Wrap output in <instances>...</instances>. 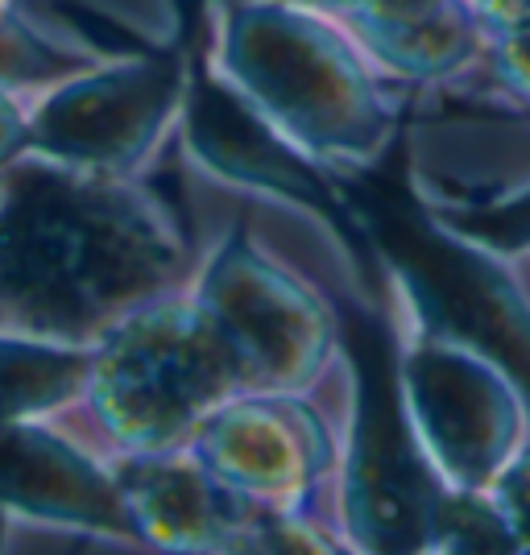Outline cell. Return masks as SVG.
<instances>
[{
	"label": "cell",
	"mask_w": 530,
	"mask_h": 555,
	"mask_svg": "<svg viewBox=\"0 0 530 555\" xmlns=\"http://www.w3.org/2000/svg\"><path fill=\"white\" fill-rule=\"evenodd\" d=\"M208 83L320 179H361L402 141V95L340 17L302 0H211Z\"/></svg>",
	"instance_id": "cell-1"
},
{
	"label": "cell",
	"mask_w": 530,
	"mask_h": 555,
	"mask_svg": "<svg viewBox=\"0 0 530 555\" xmlns=\"http://www.w3.org/2000/svg\"><path fill=\"white\" fill-rule=\"evenodd\" d=\"M398 431L439 493H481L530 448V393L506 361L443 320L411 274L390 270Z\"/></svg>",
	"instance_id": "cell-2"
},
{
	"label": "cell",
	"mask_w": 530,
	"mask_h": 555,
	"mask_svg": "<svg viewBox=\"0 0 530 555\" xmlns=\"http://www.w3.org/2000/svg\"><path fill=\"white\" fill-rule=\"evenodd\" d=\"M361 418V373L348 357L327 382L307 390L232 393L195 427L186 448L245 509L311 514L348 539L345 486Z\"/></svg>",
	"instance_id": "cell-3"
},
{
	"label": "cell",
	"mask_w": 530,
	"mask_h": 555,
	"mask_svg": "<svg viewBox=\"0 0 530 555\" xmlns=\"http://www.w3.org/2000/svg\"><path fill=\"white\" fill-rule=\"evenodd\" d=\"M195 299L229 345L241 390H307L345 365L340 291L274 241L254 216H236L195 266Z\"/></svg>",
	"instance_id": "cell-4"
},
{
	"label": "cell",
	"mask_w": 530,
	"mask_h": 555,
	"mask_svg": "<svg viewBox=\"0 0 530 555\" xmlns=\"http://www.w3.org/2000/svg\"><path fill=\"white\" fill-rule=\"evenodd\" d=\"M509 116L514 125L502 129L518 163H506L489 120H456L489 163H473L427 125L406 138V158L427 229L439 245L468 257L493 291H509L530 332V116Z\"/></svg>",
	"instance_id": "cell-5"
},
{
	"label": "cell",
	"mask_w": 530,
	"mask_h": 555,
	"mask_svg": "<svg viewBox=\"0 0 530 555\" xmlns=\"http://www.w3.org/2000/svg\"><path fill=\"white\" fill-rule=\"evenodd\" d=\"M116 411L141 452L179 448L241 390V373L195 291L158 299L120 336L113 365Z\"/></svg>",
	"instance_id": "cell-6"
},
{
	"label": "cell",
	"mask_w": 530,
	"mask_h": 555,
	"mask_svg": "<svg viewBox=\"0 0 530 555\" xmlns=\"http://www.w3.org/2000/svg\"><path fill=\"white\" fill-rule=\"evenodd\" d=\"M332 17L402 95L477 100L497 38L468 0H357Z\"/></svg>",
	"instance_id": "cell-7"
},
{
	"label": "cell",
	"mask_w": 530,
	"mask_h": 555,
	"mask_svg": "<svg viewBox=\"0 0 530 555\" xmlns=\"http://www.w3.org/2000/svg\"><path fill=\"white\" fill-rule=\"evenodd\" d=\"M477 104L493 113L530 116V17L497 29L477 88Z\"/></svg>",
	"instance_id": "cell-8"
},
{
	"label": "cell",
	"mask_w": 530,
	"mask_h": 555,
	"mask_svg": "<svg viewBox=\"0 0 530 555\" xmlns=\"http://www.w3.org/2000/svg\"><path fill=\"white\" fill-rule=\"evenodd\" d=\"M481 493L502 514L509 539H514V552H530V448Z\"/></svg>",
	"instance_id": "cell-9"
},
{
	"label": "cell",
	"mask_w": 530,
	"mask_h": 555,
	"mask_svg": "<svg viewBox=\"0 0 530 555\" xmlns=\"http://www.w3.org/2000/svg\"><path fill=\"white\" fill-rule=\"evenodd\" d=\"M484 22L493 29H506V25H518L530 17V0H468Z\"/></svg>",
	"instance_id": "cell-10"
},
{
	"label": "cell",
	"mask_w": 530,
	"mask_h": 555,
	"mask_svg": "<svg viewBox=\"0 0 530 555\" xmlns=\"http://www.w3.org/2000/svg\"><path fill=\"white\" fill-rule=\"evenodd\" d=\"M302 4H315V9H327V13H340V9L357 4V0H302Z\"/></svg>",
	"instance_id": "cell-11"
}]
</instances>
